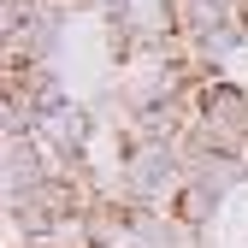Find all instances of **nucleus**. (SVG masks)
Returning a JSON list of instances; mask_svg holds the SVG:
<instances>
[{
    "label": "nucleus",
    "mask_w": 248,
    "mask_h": 248,
    "mask_svg": "<svg viewBox=\"0 0 248 248\" xmlns=\"http://www.w3.org/2000/svg\"><path fill=\"white\" fill-rule=\"evenodd\" d=\"M95 112H89V101H59L42 112V148L53 154V166L59 171H89L95 160H89V142H95Z\"/></svg>",
    "instance_id": "obj_1"
},
{
    "label": "nucleus",
    "mask_w": 248,
    "mask_h": 248,
    "mask_svg": "<svg viewBox=\"0 0 248 248\" xmlns=\"http://www.w3.org/2000/svg\"><path fill=\"white\" fill-rule=\"evenodd\" d=\"M124 248H207V231L183 225L177 213H166V207H154V213H142V219L130 225V242H124Z\"/></svg>",
    "instance_id": "obj_2"
},
{
    "label": "nucleus",
    "mask_w": 248,
    "mask_h": 248,
    "mask_svg": "<svg viewBox=\"0 0 248 248\" xmlns=\"http://www.w3.org/2000/svg\"><path fill=\"white\" fill-rule=\"evenodd\" d=\"M219 207H225V195H213L207 183H195V177H183V189L166 201V213H177V219H183V225H195V231H213Z\"/></svg>",
    "instance_id": "obj_3"
},
{
    "label": "nucleus",
    "mask_w": 248,
    "mask_h": 248,
    "mask_svg": "<svg viewBox=\"0 0 248 248\" xmlns=\"http://www.w3.org/2000/svg\"><path fill=\"white\" fill-rule=\"evenodd\" d=\"M189 177L207 183L213 195H231V189L248 183V160H236V154H195V160H189Z\"/></svg>",
    "instance_id": "obj_4"
}]
</instances>
